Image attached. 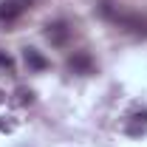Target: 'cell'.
Here are the masks:
<instances>
[{"instance_id":"obj_8","label":"cell","mask_w":147,"mask_h":147,"mask_svg":"<svg viewBox=\"0 0 147 147\" xmlns=\"http://www.w3.org/2000/svg\"><path fill=\"white\" fill-rule=\"evenodd\" d=\"M14 127H17V122L11 116H0V133H11Z\"/></svg>"},{"instance_id":"obj_2","label":"cell","mask_w":147,"mask_h":147,"mask_svg":"<svg viewBox=\"0 0 147 147\" xmlns=\"http://www.w3.org/2000/svg\"><path fill=\"white\" fill-rule=\"evenodd\" d=\"M71 26L65 23V20H54V23H48L45 26V40L57 45V48H62V45H68V40H71Z\"/></svg>"},{"instance_id":"obj_4","label":"cell","mask_w":147,"mask_h":147,"mask_svg":"<svg viewBox=\"0 0 147 147\" xmlns=\"http://www.w3.org/2000/svg\"><path fill=\"white\" fill-rule=\"evenodd\" d=\"M28 6H31V0H0V23L17 20Z\"/></svg>"},{"instance_id":"obj_1","label":"cell","mask_w":147,"mask_h":147,"mask_svg":"<svg viewBox=\"0 0 147 147\" xmlns=\"http://www.w3.org/2000/svg\"><path fill=\"white\" fill-rule=\"evenodd\" d=\"M99 14H102V17H108L110 23H116L119 28L130 31V34L147 37V17H144V14L125 11V9H119V6H113V3H102V6H99Z\"/></svg>"},{"instance_id":"obj_6","label":"cell","mask_w":147,"mask_h":147,"mask_svg":"<svg viewBox=\"0 0 147 147\" xmlns=\"http://www.w3.org/2000/svg\"><path fill=\"white\" fill-rule=\"evenodd\" d=\"M23 59H26L28 71H45V68H48V59L40 54L37 48H26V51H23Z\"/></svg>"},{"instance_id":"obj_10","label":"cell","mask_w":147,"mask_h":147,"mask_svg":"<svg viewBox=\"0 0 147 147\" xmlns=\"http://www.w3.org/2000/svg\"><path fill=\"white\" fill-rule=\"evenodd\" d=\"M3 102H6V93H3V91H0V105H3Z\"/></svg>"},{"instance_id":"obj_9","label":"cell","mask_w":147,"mask_h":147,"mask_svg":"<svg viewBox=\"0 0 147 147\" xmlns=\"http://www.w3.org/2000/svg\"><path fill=\"white\" fill-rule=\"evenodd\" d=\"M0 68H3V71H9V74H14V59L6 54V51H0Z\"/></svg>"},{"instance_id":"obj_3","label":"cell","mask_w":147,"mask_h":147,"mask_svg":"<svg viewBox=\"0 0 147 147\" xmlns=\"http://www.w3.org/2000/svg\"><path fill=\"white\" fill-rule=\"evenodd\" d=\"M68 71L71 74H79V76H88V74L96 71V62H93V57L88 51H74L68 57Z\"/></svg>"},{"instance_id":"obj_5","label":"cell","mask_w":147,"mask_h":147,"mask_svg":"<svg viewBox=\"0 0 147 147\" xmlns=\"http://www.w3.org/2000/svg\"><path fill=\"white\" fill-rule=\"evenodd\" d=\"M125 133L133 136V139L144 136L147 133V110H133V113H130L127 122H125Z\"/></svg>"},{"instance_id":"obj_7","label":"cell","mask_w":147,"mask_h":147,"mask_svg":"<svg viewBox=\"0 0 147 147\" xmlns=\"http://www.w3.org/2000/svg\"><path fill=\"white\" fill-rule=\"evenodd\" d=\"M11 102L20 105V108H26V105H34V91L31 88H17L14 96H11Z\"/></svg>"}]
</instances>
